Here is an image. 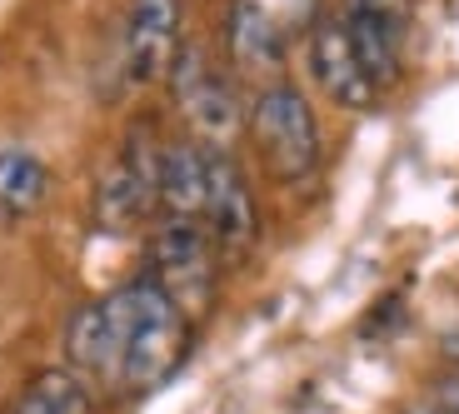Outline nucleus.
Returning <instances> with one entry per match:
<instances>
[{
	"instance_id": "1",
	"label": "nucleus",
	"mask_w": 459,
	"mask_h": 414,
	"mask_svg": "<svg viewBox=\"0 0 459 414\" xmlns=\"http://www.w3.org/2000/svg\"><path fill=\"white\" fill-rule=\"evenodd\" d=\"M190 315L150 275L85 305L70 324V365L105 390L145 394L180 369L190 349Z\"/></svg>"
},
{
	"instance_id": "2",
	"label": "nucleus",
	"mask_w": 459,
	"mask_h": 414,
	"mask_svg": "<svg viewBox=\"0 0 459 414\" xmlns=\"http://www.w3.org/2000/svg\"><path fill=\"white\" fill-rule=\"evenodd\" d=\"M250 135L270 180L299 185L320 170V120H315L305 91H295L290 81H275L255 95Z\"/></svg>"
},
{
	"instance_id": "3",
	"label": "nucleus",
	"mask_w": 459,
	"mask_h": 414,
	"mask_svg": "<svg viewBox=\"0 0 459 414\" xmlns=\"http://www.w3.org/2000/svg\"><path fill=\"white\" fill-rule=\"evenodd\" d=\"M215 240H210L205 220H175L165 215L160 230L150 235V270L145 275L180 305L190 320L210 310L215 299Z\"/></svg>"
},
{
	"instance_id": "4",
	"label": "nucleus",
	"mask_w": 459,
	"mask_h": 414,
	"mask_svg": "<svg viewBox=\"0 0 459 414\" xmlns=\"http://www.w3.org/2000/svg\"><path fill=\"white\" fill-rule=\"evenodd\" d=\"M155 175H160V140L150 135V125L130 130L120 160L105 170L100 190H95V220L100 230L120 235V230H135L150 210L160 205L155 200Z\"/></svg>"
},
{
	"instance_id": "5",
	"label": "nucleus",
	"mask_w": 459,
	"mask_h": 414,
	"mask_svg": "<svg viewBox=\"0 0 459 414\" xmlns=\"http://www.w3.org/2000/svg\"><path fill=\"white\" fill-rule=\"evenodd\" d=\"M170 85H175V100H180L190 130H195L205 145L225 150V140L240 130V105H235L230 81L210 65L205 46H195V40L185 46L180 40V56H175V65H170Z\"/></svg>"
},
{
	"instance_id": "6",
	"label": "nucleus",
	"mask_w": 459,
	"mask_h": 414,
	"mask_svg": "<svg viewBox=\"0 0 459 414\" xmlns=\"http://www.w3.org/2000/svg\"><path fill=\"white\" fill-rule=\"evenodd\" d=\"M205 230L225 260H240L260 240V210H255L250 180L230 150L210 145V195H205Z\"/></svg>"
},
{
	"instance_id": "7",
	"label": "nucleus",
	"mask_w": 459,
	"mask_h": 414,
	"mask_svg": "<svg viewBox=\"0 0 459 414\" xmlns=\"http://www.w3.org/2000/svg\"><path fill=\"white\" fill-rule=\"evenodd\" d=\"M180 56V0H130L126 30H120V60L135 85H155L170 75Z\"/></svg>"
},
{
	"instance_id": "8",
	"label": "nucleus",
	"mask_w": 459,
	"mask_h": 414,
	"mask_svg": "<svg viewBox=\"0 0 459 414\" xmlns=\"http://www.w3.org/2000/svg\"><path fill=\"white\" fill-rule=\"evenodd\" d=\"M310 70L320 91L330 95L334 105L344 110H369L379 100V85L369 81V70L359 65L355 46H350V35H344L340 21H320L310 35Z\"/></svg>"
},
{
	"instance_id": "9",
	"label": "nucleus",
	"mask_w": 459,
	"mask_h": 414,
	"mask_svg": "<svg viewBox=\"0 0 459 414\" xmlns=\"http://www.w3.org/2000/svg\"><path fill=\"white\" fill-rule=\"evenodd\" d=\"M210 195V145L195 140H170L160 145V175H155V200L175 220H205Z\"/></svg>"
},
{
	"instance_id": "10",
	"label": "nucleus",
	"mask_w": 459,
	"mask_h": 414,
	"mask_svg": "<svg viewBox=\"0 0 459 414\" xmlns=\"http://www.w3.org/2000/svg\"><path fill=\"white\" fill-rule=\"evenodd\" d=\"M225 35H230V60H235V70H245L250 81L280 75V65H285V40H280L275 21H270V11H264L260 0H235Z\"/></svg>"
},
{
	"instance_id": "11",
	"label": "nucleus",
	"mask_w": 459,
	"mask_h": 414,
	"mask_svg": "<svg viewBox=\"0 0 459 414\" xmlns=\"http://www.w3.org/2000/svg\"><path fill=\"white\" fill-rule=\"evenodd\" d=\"M340 25H344V35H350V46H355L359 65L369 70V81H375L379 91L400 81V50H404V30H394L390 21H379V15H369L365 5H355V0L344 5Z\"/></svg>"
},
{
	"instance_id": "12",
	"label": "nucleus",
	"mask_w": 459,
	"mask_h": 414,
	"mask_svg": "<svg viewBox=\"0 0 459 414\" xmlns=\"http://www.w3.org/2000/svg\"><path fill=\"white\" fill-rule=\"evenodd\" d=\"M46 190H50V170L40 155H30V150H0V215L5 220L35 215V210L46 205Z\"/></svg>"
},
{
	"instance_id": "13",
	"label": "nucleus",
	"mask_w": 459,
	"mask_h": 414,
	"mask_svg": "<svg viewBox=\"0 0 459 414\" xmlns=\"http://www.w3.org/2000/svg\"><path fill=\"white\" fill-rule=\"evenodd\" d=\"M15 414H91V384L70 369H46L25 384Z\"/></svg>"
},
{
	"instance_id": "14",
	"label": "nucleus",
	"mask_w": 459,
	"mask_h": 414,
	"mask_svg": "<svg viewBox=\"0 0 459 414\" xmlns=\"http://www.w3.org/2000/svg\"><path fill=\"white\" fill-rule=\"evenodd\" d=\"M435 410H445V414H459V375H445V380L435 384Z\"/></svg>"
},
{
	"instance_id": "15",
	"label": "nucleus",
	"mask_w": 459,
	"mask_h": 414,
	"mask_svg": "<svg viewBox=\"0 0 459 414\" xmlns=\"http://www.w3.org/2000/svg\"><path fill=\"white\" fill-rule=\"evenodd\" d=\"M445 355H449V365H455V375H459V324L445 334Z\"/></svg>"
},
{
	"instance_id": "16",
	"label": "nucleus",
	"mask_w": 459,
	"mask_h": 414,
	"mask_svg": "<svg viewBox=\"0 0 459 414\" xmlns=\"http://www.w3.org/2000/svg\"><path fill=\"white\" fill-rule=\"evenodd\" d=\"M404 414H445V410H435V404H414V410H404Z\"/></svg>"
}]
</instances>
